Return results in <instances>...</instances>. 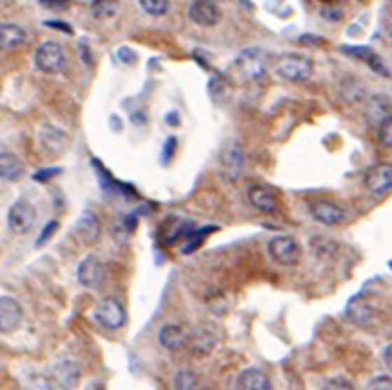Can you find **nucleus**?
I'll return each mask as SVG.
<instances>
[{"label": "nucleus", "mask_w": 392, "mask_h": 390, "mask_svg": "<svg viewBox=\"0 0 392 390\" xmlns=\"http://www.w3.org/2000/svg\"><path fill=\"white\" fill-rule=\"evenodd\" d=\"M247 166V150L238 139H227L218 150V172L225 181H238Z\"/></svg>", "instance_id": "nucleus-1"}, {"label": "nucleus", "mask_w": 392, "mask_h": 390, "mask_svg": "<svg viewBox=\"0 0 392 390\" xmlns=\"http://www.w3.org/2000/svg\"><path fill=\"white\" fill-rule=\"evenodd\" d=\"M34 64L40 73H47V75L62 73L66 69V51L59 42L47 40L36 49Z\"/></svg>", "instance_id": "nucleus-2"}, {"label": "nucleus", "mask_w": 392, "mask_h": 390, "mask_svg": "<svg viewBox=\"0 0 392 390\" xmlns=\"http://www.w3.org/2000/svg\"><path fill=\"white\" fill-rule=\"evenodd\" d=\"M276 73L282 80H289V82H307L313 75V60L300 53H286L278 57Z\"/></svg>", "instance_id": "nucleus-3"}, {"label": "nucleus", "mask_w": 392, "mask_h": 390, "mask_svg": "<svg viewBox=\"0 0 392 390\" xmlns=\"http://www.w3.org/2000/svg\"><path fill=\"white\" fill-rule=\"evenodd\" d=\"M267 253L274 263H278L282 267H293V265H298L300 256H302V247H300V243L293 236L280 234V236H274L267 243Z\"/></svg>", "instance_id": "nucleus-4"}, {"label": "nucleus", "mask_w": 392, "mask_h": 390, "mask_svg": "<svg viewBox=\"0 0 392 390\" xmlns=\"http://www.w3.org/2000/svg\"><path fill=\"white\" fill-rule=\"evenodd\" d=\"M93 318L102 328H106V331H117V328H122L126 324V309L119 300L106 298L95 307Z\"/></svg>", "instance_id": "nucleus-5"}, {"label": "nucleus", "mask_w": 392, "mask_h": 390, "mask_svg": "<svg viewBox=\"0 0 392 390\" xmlns=\"http://www.w3.org/2000/svg\"><path fill=\"white\" fill-rule=\"evenodd\" d=\"M78 280L86 289H93V291L99 289L104 280H106V267H104L102 258L95 256V253L84 256L82 263L78 265Z\"/></svg>", "instance_id": "nucleus-6"}, {"label": "nucleus", "mask_w": 392, "mask_h": 390, "mask_svg": "<svg viewBox=\"0 0 392 390\" xmlns=\"http://www.w3.org/2000/svg\"><path fill=\"white\" fill-rule=\"evenodd\" d=\"M7 223H9L11 232L27 234L29 230H34V225H36V207L27 199H18L9 207Z\"/></svg>", "instance_id": "nucleus-7"}, {"label": "nucleus", "mask_w": 392, "mask_h": 390, "mask_svg": "<svg viewBox=\"0 0 392 390\" xmlns=\"http://www.w3.org/2000/svg\"><path fill=\"white\" fill-rule=\"evenodd\" d=\"M309 212L311 216L322 223L328 225V228H335V225H342L346 221V209L335 203V201H328V199H315L309 203Z\"/></svg>", "instance_id": "nucleus-8"}, {"label": "nucleus", "mask_w": 392, "mask_h": 390, "mask_svg": "<svg viewBox=\"0 0 392 390\" xmlns=\"http://www.w3.org/2000/svg\"><path fill=\"white\" fill-rule=\"evenodd\" d=\"M188 18L194 25L209 29V27H216L220 22L223 13H220V7L214 3V0H192L190 7H188Z\"/></svg>", "instance_id": "nucleus-9"}, {"label": "nucleus", "mask_w": 392, "mask_h": 390, "mask_svg": "<svg viewBox=\"0 0 392 390\" xmlns=\"http://www.w3.org/2000/svg\"><path fill=\"white\" fill-rule=\"evenodd\" d=\"M24 318V311L20 302L11 295H0V333L9 335L13 331H18Z\"/></svg>", "instance_id": "nucleus-10"}, {"label": "nucleus", "mask_w": 392, "mask_h": 390, "mask_svg": "<svg viewBox=\"0 0 392 390\" xmlns=\"http://www.w3.org/2000/svg\"><path fill=\"white\" fill-rule=\"evenodd\" d=\"M366 190L372 197H386L392 192V163H377L364 176Z\"/></svg>", "instance_id": "nucleus-11"}, {"label": "nucleus", "mask_w": 392, "mask_h": 390, "mask_svg": "<svg viewBox=\"0 0 392 390\" xmlns=\"http://www.w3.org/2000/svg\"><path fill=\"white\" fill-rule=\"evenodd\" d=\"M53 384L59 390H75L82 382V366L73 359H62L53 366Z\"/></svg>", "instance_id": "nucleus-12"}, {"label": "nucleus", "mask_w": 392, "mask_h": 390, "mask_svg": "<svg viewBox=\"0 0 392 390\" xmlns=\"http://www.w3.org/2000/svg\"><path fill=\"white\" fill-rule=\"evenodd\" d=\"M236 69L245 75L249 80H260L267 73V64H265V53L258 49H245L240 51V55L236 57Z\"/></svg>", "instance_id": "nucleus-13"}, {"label": "nucleus", "mask_w": 392, "mask_h": 390, "mask_svg": "<svg viewBox=\"0 0 392 390\" xmlns=\"http://www.w3.org/2000/svg\"><path fill=\"white\" fill-rule=\"evenodd\" d=\"M216 342H218V335L214 331V326L209 324H199L190 333V340H188V347L192 351V355H199V357H205L209 355L214 349H216Z\"/></svg>", "instance_id": "nucleus-14"}, {"label": "nucleus", "mask_w": 392, "mask_h": 390, "mask_svg": "<svg viewBox=\"0 0 392 390\" xmlns=\"http://www.w3.org/2000/svg\"><path fill=\"white\" fill-rule=\"evenodd\" d=\"M364 117L374 128H379L388 117H392V99L386 95H372L364 102Z\"/></svg>", "instance_id": "nucleus-15"}, {"label": "nucleus", "mask_w": 392, "mask_h": 390, "mask_svg": "<svg viewBox=\"0 0 392 390\" xmlns=\"http://www.w3.org/2000/svg\"><path fill=\"white\" fill-rule=\"evenodd\" d=\"M247 201L251 207H255L258 212H265V214H276L280 209L276 192L265 188V186H258V183L247 188Z\"/></svg>", "instance_id": "nucleus-16"}, {"label": "nucleus", "mask_w": 392, "mask_h": 390, "mask_svg": "<svg viewBox=\"0 0 392 390\" xmlns=\"http://www.w3.org/2000/svg\"><path fill=\"white\" fill-rule=\"evenodd\" d=\"M75 234H78V238L82 243L95 245L102 238V221H99V216L95 212H90V209H86V212L78 218V223H75Z\"/></svg>", "instance_id": "nucleus-17"}, {"label": "nucleus", "mask_w": 392, "mask_h": 390, "mask_svg": "<svg viewBox=\"0 0 392 390\" xmlns=\"http://www.w3.org/2000/svg\"><path fill=\"white\" fill-rule=\"evenodd\" d=\"M157 340H159V344H161V347H163L165 351L176 353V351H181V349L188 347L190 335L186 333L183 326H178V324H165V326L159 328Z\"/></svg>", "instance_id": "nucleus-18"}, {"label": "nucleus", "mask_w": 392, "mask_h": 390, "mask_svg": "<svg viewBox=\"0 0 392 390\" xmlns=\"http://www.w3.org/2000/svg\"><path fill=\"white\" fill-rule=\"evenodd\" d=\"M27 42V32L16 22H0V51H16Z\"/></svg>", "instance_id": "nucleus-19"}, {"label": "nucleus", "mask_w": 392, "mask_h": 390, "mask_svg": "<svg viewBox=\"0 0 392 390\" xmlns=\"http://www.w3.org/2000/svg\"><path fill=\"white\" fill-rule=\"evenodd\" d=\"M236 390H271V379L260 368H245L236 379Z\"/></svg>", "instance_id": "nucleus-20"}, {"label": "nucleus", "mask_w": 392, "mask_h": 390, "mask_svg": "<svg viewBox=\"0 0 392 390\" xmlns=\"http://www.w3.org/2000/svg\"><path fill=\"white\" fill-rule=\"evenodd\" d=\"M340 97L351 104V106H357V104H364L366 97V84L357 80V78H344L340 82Z\"/></svg>", "instance_id": "nucleus-21"}, {"label": "nucleus", "mask_w": 392, "mask_h": 390, "mask_svg": "<svg viewBox=\"0 0 392 390\" xmlns=\"http://www.w3.org/2000/svg\"><path fill=\"white\" fill-rule=\"evenodd\" d=\"M24 176V163L13 153H0V179L16 183Z\"/></svg>", "instance_id": "nucleus-22"}, {"label": "nucleus", "mask_w": 392, "mask_h": 390, "mask_svg": "<svg viewBox=\"0 0 392 390\" xmlns=\"http://www.w3.org/2000/svg\"><path fill=\"white\" fill-rule=\"evenodd\" d=\"M40 139H42V146L47 148L49 153H55V155L64 153L69 146V134L55 126H44L40 130Z\"/></svg>", "instance_id": "nucleus-23"}, {"label": "nucleus", "mask_w": 392, "mask_h": 390, "mask_svg": "<svg viewBox=\"0 0 392 390\" xmlns=\"http://www.w3.org/2000/svg\"><path fill=\"white\" fill-rule=\"evenodd\" d=\"M346 316H349L351 322H355L357 326H366V324H370L374 311H372V307L366 302V300L353 298L349 302V307H346Z\"/></svg>", "instance_id": "nucleus-24"}, {"label": "nucleus", "mask_w": 392, "mask_h": 390, "mask_svg": "<svg viewBox=\"0 0 392 390\" xmlns=\"http://www.w3.org/2000/svg\"><path fill=\"white\" fill-rule=\"evenodd\" d=\"M172 390H205V382L194 370L181 368L172 379Z\"/></svg>", "instance_id": "nucleus-25"}, {"label": "nucleus", "mask_w": 392, "mask_h": 390, "mask_svg": "<svg viewBox=\"0 0 392 390\" xmlns=\"http://www.w3.org/2000/svg\"><path fill=\"white\" fill-rule=\"evenodd\" d=\"M117 11H119V0H93V5H90V13L97 20L113 18Z\"/></svg>", "instance_id": "nucleus-26"}, {"label": "nucleus", "mask_w": 392, "mask_h": 390, "mask_svg": "<svg viewBox=\"0 0 392 390\" xmlns=\"http://www.w3.org/2000/svg\"><path fill=\"white\" fill-rule=\"evenodd\" d=\"M139 7L148 13V16H165L170 11V0H137Z\"/></svg>", "instance_id": "nucleus-27"}, {"label": "nucleus", "mask_w": 392, "mask_h": 390, "mask_svg": "<svg viewBox=\"0 0 392 390\" xmlns=\"http://www.w3.org/2000/svg\"><path fill=\"white\" fill-rule=\"evenodd\" d=\"M218 228H203V230H199V232H190L188 236V241H186V245H183V249H181V251H183V253H192V251H196V249H199L201 245H203V241H205V236L209 234V232H216Z\"/></svg>", "instance_id": "nucleus-28"}, {"label": "nucleus", "mask_w": 392, "mask_h": 390, "mask_svg": "<svg viewBox=\"0 0 392 390\" xmlns=\"http://www.w3.org/2000/svg\"><path fill=\"white\" fill-rule=\"evenodd\" d=\"M361 60H364V62L377 73V75H382V78H390V69L386 67V62H384V60L379 57V55H377L372 49H368L366 51V55L364 57H361Z\"/></svg>", "instance_id": "nucleus-29"}, {"label": "nucleus", "mask_w": 392, "mask_h": 390, "mask_svg": "<svg viewBox=\"0 0 392 390\" xmlns=\"http://www.w3.org/2000/svg\"><path fill=\"white\" fill-rule=\"evenodd\" d=\"M53 388H55L53 379L42 372H34L24 384V390H53Z\"/></svg>", "instance_id": "nucleus-30"}, {"label": "nucleus", "mask_w": 392, "mask_h": 390, "mask_svg": "<svg viewBox=\"0 0 392 390\" xmlns=\"http://www.w3.org/2000/svg\"><path fill=\"white\" fill-rule=\"evenodd\" d=\"M311 247L315 251V256H328V253L335 251L337 245L333 241H328V238H324V236H315L311 241Z\"/></svg>", "instance_id": "nucleus-31"}, {"label": "nucleus", "mask_w": 392, "mask_h": 390, "mask_svg": "<svg viewBox=\"0 0 392 390\" xmlns=\"http://www.w3.org/2000/svg\"><path fill=\"white\" fill-rule=\"evenodd\" d=\"M377 139H379L382 146L392 148V117H388L386 122L377 128Z\"/></svg>", "instance_id": "nucleus-32"}, {"label": "nucleus", "mask_w": 392, "mask_h": 390, "mask_svg": "<svg viewBox=\"0 0 392 390\" xmlns=\"http://www.w3.org/2000/svg\"><path fill=\"white\" fill-rule=\"evenodd\" d=\"M57 228H59V223H57V221H49L47 225H44V230L40 232L38 241H36V247H42L44 243H49V238L57 232Z\"/></svg>", "instance_id": "nucleus-33"}, {"label": "nucleus", "mask_w": 392, "mask_h": 390, "mask_svg": "<svg viewBox=\"0 0 392 390\" xmlns=\"http://www.w3.org/2000/svg\"><path fill=\"white\" fill-rule=\"evenodd\" d=\"M176 146H178V139H176V137H170L168 141H165V146L161 148V161H163V166H168V163L172 161Z\"/></svg>", "instance_id": "nucleus-34"}, {"label": "nucleus", "mask_w": 392, "mask_h": 390, "mask_svg": "<svg viewBox=\"0 0 392 390\" xmlns=\"http://www.w3.org/2000/svg\"><path fill=\"white\" fill-rule=\"evenodd\" d=\"M366 390H392V377H388V375H379V377L370 379Z\"/></svg>", "instance_id": "nucleus-35"}, {"label": "nucleus", "mask_w": 392, "mask_h": 390, "mask_svg": "<svg viewBox=\"0 0 392 390\" xmlns=\"http://www.w3.org/2000/svg\"><path fill=\"white\" fill-rule=\"evenodd\" d=\"M322 390H355V388H353V384H351L349 379H344V377H333V379H328V382L324 384Z\"/></svg>", "instance_id": "nucleus-36"}, {"label": "nucleus", "mask_w": 392, "mask_h": 390, "mask_svg": "<svg viewBox=\"0 0 392 390\" xmlns=\"http://www.w3.org/2000/svg\"><path fill=\"white\" fill-rule=\"evenodd\" d=\"M320 13H322V18L328 20V22H340L344 18V11L337 9V7H322Z\"/></svg>", "instance_id": "nucleus-37"}, {"label": "nucleus", "mask_w": 392, "mask_h": 390, "mask_svg": "<svg viewBox=\"0 0 392 390\" xmlns=\"http://www.w3.org/2000/svg\"><path fill=\"white\" fill-rule=\"evenodd\" d=\"M59 172H62V170H59V168H47V170H38L36 174H34V181H49V179H53L55 174H59Z\"/></svg>", "instance_id": "nucleus-38"}, {"label": "nucleus", "mask_w": 392, "mask_h": 390, "mask_svg": "<svg viewBox=\"0 0 392 390\" xmlns=\"http://www.w3.org/2000/svg\"><path fill=\"white\" fill-rule=\"evenodd\" d=\"M119 60H122V62H128V64H134V62H137V55H134L132 49L122 47V49H119Z\"/></svg>", "instance_id": "nucleus-39"}, {"label": "nucleus", "mask_w": 392, "mask_h": 390, "mask_svg": "<svg viewBox=\"0 0 392 390\" xmlns=\"http://www.w3.org/2000/svg\"><path fill=\"white\" fill-rule=\"evenodd\" d=\"M42 7H49V9H66L69 7V0H40Z\"/></svg>", "instance_id": "nucleus-40"}, {"label": "nucleus", "mask_w": 392, "mask_h": 390, "mask_svg": "<svg viewBox=\"0 0 392 390\" xmlns=\"http://www.w3.org/2000/svg\"><path fill=\"white\" fill-rule=\"evenodd\" d=\"M384 364L392 370V342H390L388 347L384 349Z\"/></svg>", "instance_id": "nucleus-41"}, {"label": "nucleus", "mask_w": 392, "mask_h": 390, "mask_svg": "<svg viewBox=\"0 0 392 390\" xmlns=\"http://www.w3.org/2000/svg\"><path fill=\"white\" fill-rule=\"evenodd\" d=\"M47 27H53V29H62V32H66V34H71L73 29L69 27V25H64V22H47Z\"/></svg>", "instance_id": "nucleus-42"}, {"label": "nucleus", "mask_w": 392, "mask_h": 390, "mask_svg": "<svg viewBox=\"0 0 392 390\" xmlns=\"http://www.w3.org/2000/svg\"><path fill=\"white\" fill-rule=\"evenodd\" d=\"M165 119H168V124H170V126H178V122H181V117H178L176 113H170Z\"/></svg>", "instance_id": "nucleus-43"}, {"label": "nucleus", "mask_w": 392, "mask_h": 390, "mask_svg": "<svg viewBox=\"0 0 392 390\" xmlns=\"http://www.w3.org/2000/svg\"><path fill=\"white\" fill-rule=\"evenodd\" d=\"M390 40H392V29H390Z\"/></svg>", "instance_id": "nucleus-44"}, {"label": "nucleus", "mask_w": 392, "mask_h": 390, "mask_svg": "<svg viewBox=\"0 0 392 390\" xmlns=\"http://www.w3.org/2000/svg\"><path fill=\"white\" fill-rule=\"evenodd\" d=\"M388 265H390V269H392V260H390V263H388Z\"/></svg>", "instance_id": "nucleus-45"}, {"label": "nucleus", "mask_w": 392, "mask_h": 390, "mask_svg": "<svg viewBox=\"0 0 392 390\" xmlns=\"http://www.w3.org/2000/svg\"><path fill=\"white\" fill-rule=\"evenodd\" d=\"M324 3H330V0H324Z\"/></svg>", "instance_id": "nucleus-46"}]
</instances>
